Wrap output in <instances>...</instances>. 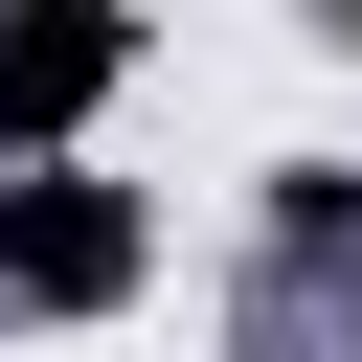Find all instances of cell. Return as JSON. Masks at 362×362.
Here are the masks:
<instances>
[{"mask_svg": "<svg viewBox=\"0 0 362 362\" xmlns=\"http://www.w3.org/2000/svg\"><path fill=\"white\" fill-rule=\"evenodd\" d=\"M272 249L339 272V249H362V158H294V181H272Z\"/></svg>", "mask_w": 362, "mask_h": 362, "instance_id": "3957f363", "label": "cell"}, {"mask_svg": "<svg viewBox=\"0 0 362 362\" xmlns=\"http://www.w3.org/2000/svg\"><path fill=\"white\" fill-rule=\"evenodd\" d=\"M113 68H136V23H0V136H68Z\"/></svg>", "mask_w": 362, "mask_h": 362, "instance_id": "7a4b0ae2", "label": "cell"}, {"mask_svg": "<svg viewBox=\"0 0 362 362\" xmlns=\"http://www.w3.org/2000/svg\"><path fill=\"white\" fill-rule=\"evenodd\" d=\"M0 294L23 317H113L136 294V204L113 181H0Z\"/></svg>", "mask_w": 362, "mask_h": 362, "instance_id": "6da1fadb", "label": "cell"}]
</instances>
